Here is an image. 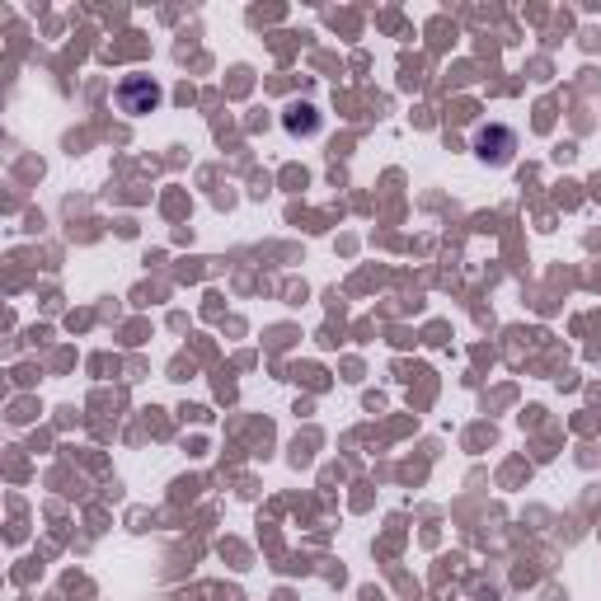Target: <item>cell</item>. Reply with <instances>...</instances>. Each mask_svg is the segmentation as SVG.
<instances>
[{
  "label": "cell",
  "mask_w": 601,
  "mask_h": 601,
  "mask_svg": "<svg viewBox=\"0 0 601 601\" xmlns=\"http://www.w3.org/2000/svg\"><path fill=\"white\" fill-rule=\"evenodd\" d=\"M160 85L155 80H146V76H132V80H123L118 85V108L123 113H132V118H141V113H151V108H160Z\"/></svg>",
  "instance_id": "6da1fadb"
},
{
  "label": "cell",
  "mask_w": 601,
  "mask_h": 601,
  "mask_svg": "<svg viewBox=\"0 0 601 601\" xmlns=\"http://www.w3.org/2000/svg\"><path fill=\"white\" fill-rule=\"evenodd\" d=\"M479 160H489V165H508L512 160V132L494 127V132H479Z\"/></svg>",
  "instance_id": "7a4b0ae2"
},
{
  "label": "cell",
  "mask_w": 601,
  "mask_h": 601,
  "mask_svg": "<svg viewBox=\"0 0 601 601\" xmlns=\"http://www.w3.org/2000/svg\"><path fill=\"white\" fill-rule=\"evenodd\" d=\"M315 127H320V118H315L310 104H296L292 113H287V132H315Z\"/></svg>",
  "instance_id": "3957f363"
}]
</instances>
